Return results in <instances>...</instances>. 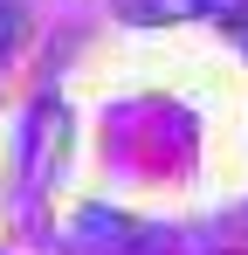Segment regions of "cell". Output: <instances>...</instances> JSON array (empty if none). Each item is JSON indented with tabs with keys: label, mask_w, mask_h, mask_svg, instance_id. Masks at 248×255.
Segmentation results:
<instances>
[{
	"label": "cell",
	"mask_w": 248,
	"mask_h": 255,
	"mask_svg": "<svg viewBox=\"0 0 248 255\" xmlns=\"http://www.w3.org/2000/svg\"><path fill=\"white\" fill-rule=\"evenodd\" d=\"M235 0H118L124 21L138 28H159V21H200V14H228Z\"/></svg>",
	"instance_id": "cell-1"
}]
</instances>
